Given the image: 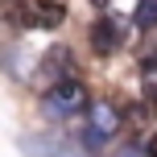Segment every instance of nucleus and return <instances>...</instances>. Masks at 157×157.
Here are the masks:
<instances>
[{"mask_svg":"<svg viewBox=\"0 0 157 157\" xmlns=\"http://www.w3.org/2000/svg\"><path fill=\"white\" fill-rule=\"evenodd\" d=\"M87 108H91V95H87V87L78 78H62V83L46 87V95H41V112L50 120H75Z\"/></svg>","mask_w":157,"mask_h":157,"instance_id":"f257e3e1","label":"nucleus"},{"mask_svg":"<svg viewBox=\"0 0 157 157\" xmlns=\"http://www.w3.org/2000/svg\"><path fill=\"white\" fill-rule=\"evenodd\" d=\"M120 128H124V112H120L116 103L99 99V103L87 108V132H83V141H87V149H91V153H99L108 141H116V136H120Z\"/></svg>","mask_w":157,"mask_h":157,"instance_id":"f03ea898","label":"nucleus"},{"mask_svg":"<svg viewBox=\"0 0 157 157\" xmlns=\"http://www.w3.org/2000/svg\"><path fill=\"white\" fill-rule=\"evenodd\" d=\"M120 41H124V17L103 13L99 21L91 25V46H95V54H112Z\"/></svg>","mask_w":157,"mask_h":157,"instance_id":"7ed1b4c3","label":"nucleus"},{"mask_svg":"<svg viewBox=\"0 0 157 157\" xmlns=\"http://www.w3.org/2000/svg\"><path fill=\"white\" fill-rule=\"evenodd\" d=\"M29 29H58V25L66 21V4H58V0H37V4L25 8L21 17Z\"/></svg>","mask_w":157,"mask_h":157,"instance_id":"20e7f679","label":"nucleus"},{"mask_svg":"<svg viewBox=\"0 0 157 157\" xmlns=\"http://www.w3.org/2000/svg\"><path fill=\"white\" fill-rule=\"evenodd\" d=\"M37 78H46L50 87L62 83V78H71V50L66 46H50L46 58H41V66H37Z\"/></svg>","mask_w":157,"mask_h":157,"instance_id":"39448f33","label":"nucleus"},{"mask_svg":"<svg viewBox=\"0 0 157 157\" xmlns=\"http://www.w3.org/2000/svg\"><path fill=\"white\" fill-rule=\"evenodd\" d=\"M132 25H136V29H153V25H157V0H141V4H136Z\"/></svg>","mask_w":157,"mask_h":157,"instance_id":"423d86ee","label":"nucleus"},{"mask_svg":"<svg viewBox=\"0 0 157 157\" xmlns=\"http://www.w3.org/2000/svg\"><path fill=\"white\" fill-rule=\"evenodd\" d=\"M141 91H145L149 103H157V62H145L141 66Z\"/></svg>","mask_w":157,"mask_h":157,"instance_id":"0eeeda50","label":"nucleus"},{"mask_svg":"<svg viewBox=\"0 0 157 157\" xmlns=\"http://www.w3.org/2000/svg\"><path fill=\"white\" fill-rule=\"evenodd\" d=\"M116 157H149V153H145V149H136V145H128V149H120Z\"/></svg>","mask_w":157,"mask_h":157,"instance_id":"6e6552de","label":"nucleus"},{"mask_svg":"<svg viewBox=\"0 0 157 157\" xmlns=\"http://www.w3.org/2000/svg\"><path fill=\"white\" fill-rule=\"evenodd\" d=\"M145 153H149V157H157V132L149 136V145H145Z\"/></svg>","mask_w":157,"mask_h":157,"instance_id":"1a4fd4ad","label":"nucleus"},{"mask_svg":"<svg viewBox=\"0 0 157 157\" xmlns=\"http://www.w3.org/2000/svg\"><path fill=\"white\" fill-rule=\"evenodd\" d=\"M91 4H95V8H108V4H112V0H91Z\"/></svg>","mask_w":157,"mask_h":157,"instance_id":"9d476101","label":"nucleus"}]
</instances>
